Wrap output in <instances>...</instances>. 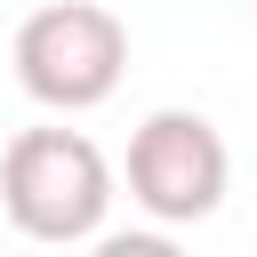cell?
I'll list each match as a JSON object with an SVG mask.
<instances>
[{
    "instance_id": "6da1fadb",
    "label": "cell",
    "mask_w": 257,
    "mask_h": 257,
    "mask_svg": "<svg viewBox=\"0 0 257 257\" xmlns=\"http://www.w3.org/2000/svg\"><path fill=\"white\" fill-rule=\"evenodd\" d=\"M0 217L24 241H96L112 217V161L80 128H24L0 153Z\"/></svg>"
},
{
    "instance_id": "7a4b0ae2",
    "label": "cell",
    "mask_w": 257,
    "mask_h": 257,
    "mask_svg": "<svg viewBox=\"0 0 257 257\" xmlns=\"http://www.w3.org/2000/svg\"><path fill=\"white\" fill-rule=\"evenodd\" d=\"M16 88L48 112H88L120 88L128 72V24L104 8V0H48L16 24Z\"/></svg>"
},
{
    "instance_id": "3957f363",
    "label": "cell",
    "mask_w": 257,
    "mask_h": 257,
    "mask_svg": "<svg viewBox=\"0 0 257 257\" xmlns=\"http://www.w3.org/2000/svg\"><path fill=\"white\" fill-rule=\"evenodd\" d=\"M225 185H233V153H225V137H217L209 112L161 104V112L137 120V137H128V201H137L161 233L217 217Z\"/></svg>"
},
{
    "instance_id": "277c9868",
    "label": "cell",
    "mask_w": 257,
    "mask_h": 257,
    "mask_svg": "<svg viewBox=\"0 0 257 257\" xmlns=\"http://www.w3.org/2000/svg\"><path fill=\"white\" fill-rule=\"evenodd\" d=\"M88 257H193V249L169 241V233H96Z\"/></svg>"
},
{
    "instance_id": "5b68a950",
    "label": "cell",
    "mask_w": 257,
    "mask_h": 257,
    "mask_svg": "<svg viewBox=\"0 0 257 257\" xmlns=\"http://www.w3.org/2000/svg\"><path fill=\"white\" fill-rule=\"evenodd\" d=\"M249 8H257V0H249Z\"/></svg>"
}]
</instances>
